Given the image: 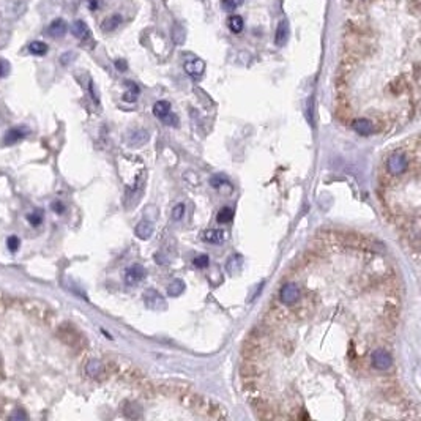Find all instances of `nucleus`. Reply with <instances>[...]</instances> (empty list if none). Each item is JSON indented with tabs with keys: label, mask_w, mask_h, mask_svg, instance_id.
<instances>
[{
	"label": "nucleus",
	"mask_w": 421,
	"mask_h": 421,
	"mask_svg": "<svg viewBox=\"0 0 421 421\" xmlns=\"http://www.w3.org/2000/svg\"><path fill=\"white\" fill-rule=\"evenodd\" d=\"M71 33L77 38V39H88L90 38V28L84 21H74L71 25Z\"/></svg>",
	"instance_id": "obj_11"
},
{
	"label": "nucleus",
	"mask_w": 421,
	"mask_h": 421,
	"mask_svg": "<svg viewBox=\"0 0 421 421\" xmlns=\"http://www.w3.org/2000/svg\"><path fill=\"white\" fill-rule=\"evenodd\" d=\"M8 248H9V251H16V249L19 248V238L17 237H9L8 238Z\"/></svg>",
	"instance_id": "obj_27"
},
{
	"label": "nucleus",
	"mask_w": 421,
	"mask_h": 421,
	"mask_svg": "<svg viewBox=\"0 0 421 421\" xmlns=\"http://www.w3.org/2000/svg\"><path fill=\"white\" fill-rule=\"evenodd\" d=\"M49 51V47L43 41H32L28 44V52L33 55H46Z\"/></svg>",
	"instance_id": "obj_14"
},
{
	"label": "nucleus",
	"mask_w": 421,
	"mask_h": 421,
	"mask_svg": "<svg viewBox=\"0 0 421 421\" xmlns=\"http://www.w3.org/2000/svg\"><path fill=\"white\" fill-rule=\"evenodd\" d=\"M161 120H163V122H164L166 125H170V126H175V125L178 123V118H177V115L170 114V112H169V114H166V115H164V117H163Z\"/></svg>",
	"instance_id": "obj_26"
},
{
	"label": "nucleus",
	"mask_w": 421,
	"mask_h": 421,
	"mask_svg": "<svg viewBox=\"0 0 421 421\" xmlns=\"http://www.w3.org/2000/svg\"><path fill=\"white\" fill-rule=\"evenodd\" d=\"M76 58V54L74 52H66V54H63L62 57H60V62H62V65H68L69 62H71V60H74Z\"/></svg>",
	"instance_id": "obj_28"
},
{
	"label": "nucleus",
	"mask_w": 421,
	"mask_h": 421,
	"mask_svg": "<svg viewBox=\"0 0 421 421\" xmlns=\"http://www.w3.org/2000/svg\"><path fill=\"white\" fill-rule=\"evenodd\" d=\"M185 290V284H183V281L182 279H175L174 283H170L169 287H167V295L170 297H177L180 295Z\"/></svg>",
	"instance_id": "obj_18"
},
{
	"label": "nucleus",
	"mask_w": 421,
	"mask_h": 421,
	"mask_svg": "<svg viewBox=\"0 0 421 421\" xmlns=\"http://www.w3.org/2000/svg\"><path fill=\"white\" fill-rule=\"evenodd\" d=\"M278 297L279 302L284 306H294L300 300V297H302V290H300V287L295 283H286L284 286H281Z\"/></svg>",
	"instance_id": "obj_2"
},
{
	"label": "nucleus",
	"mask_w": 421,
	"mask_h": 421,
	"mask_svg": "<svg viewBox=\"0 0 421 421\" xmlns=\"http://www.w3.org/2000/svg\"><path fill=\"white\" fill-rule=\"evenodd\" d=\"M243 27H245V22H243V17H242V16L234 14V16L229 17V28L232 30L234 33H240V32L243 30Z\"/></svg>",
	"instance_id": "obj_17"
},
{
	"label": "nucleus",
	"mask_w": 421,
	"mask_h": 421,
	"mask_svg": "<svg viewBox=\"0 0 421 421\" xmlns=\"http://www.w3.org/2000/svg\"><path fill=\"white\" fill-rule=\"evenodd\" d=\"M371 365L379 371H388L393 366V357L388 350L379 347V349L374 350L373 354H371Z\"/></svg>",
	"instance_id": "obj_3"
},
{
	"label": "nucleus",
	"mask_w": 421,
	"mask_h": 421,
	"mask_svg": "<svg viewBox=\"0 0 421 421\" xmlns=\"http://www.w3.org/2000/svg\"><path fill=\"white\" fill-rule=\"evenodd\" d=\"M28 221L32 223L33 226H38L39 223H41V213H32V215H28Z\"/></svg>",
	"instance_id": "obj_29"
},
{
	"label": "nucleus",
	"mask_w": 421,
	"mask_h": 421,
	"mask_svg": "<svg viewBox=\"0 0 421 421\" xmlns=\"http://www.w3.org/2000/svg\"><path fill=\"white\" fill-rule=\"evenodd\" d=\"M134 232H136V237L140 238V240H148L150 237H152L153 234V226L150 221H140L136 229H134Z\"/></svg>",
	"instance_id": "obj_12"
},
{
	"label": "nucleus",
	"mask_w": 421,
	"mask_h": 421,
	"mask_svg": "<svg viewBox=\"0 0 421 421\" xmlns=\"http://www.w3.org/2000/svg\"><path fill=\"white\" fill-rule=\"evenodd\" d=\"M172 38H174L175 44H183L185 43V28L182 25L175 24V27L172 30Z\"/></svg>",
	"instance_id": "obj_22"
},
{
	"label": "nucleus",
	"mask_w": 421,
	"mask_h": 421,
	"mask_svg": "<svg viewBox=\"0 0 421 421\" xmlns=\"http://www.w3.org/2000/svg\"><path fill=\"white\" fill-rule=\"evenodd\" d=\"M27 134V129L24 128H11L5 136V142L6 144H14L19 139H22Z\"/></svg>",
	"instance_id": "obj_13"
},
{
	"label": "nucleus",
	"mask_w": 421,
	"mask_h": 421,
	"mask_svg": "<svg viewBox=\"0 0 421 421\" xmlns=\"http://www.w3.org/2000/svg\"><path fill=\"white\" fill-rule=\"evenodd\" d=\"M193 264H194L197 268H207V267H208V264H210V259H208V256H207V254H200V256L194 257Z\"/></svg>",
	"instance_id": "obj_23"
},
{
	"label": "nucleus",
	"mask_w": 421,
	"mask_h": 421,
	"mask_svg": "<svg viewBox=\"0 0 421 421\" xmlns=\"http://www.w3.org/2000/svg\"><path fill=\"white\" fill-rule=\"evenodd\" d=\"M350 126L354 128V131H357L360 136H371L374 133V125L368 118H354L350 122Z\"/></svg>",
	"instance_id": "obj_6"
},
{
	"label": "nucleus",
	"mask_w": 421,
	"mask_h": 421,
	"mask_svg": "<svg viewBox=\"0 0 421 421\" xmlns=\"http://www.w3.org/2000/svg\"><path fill=\"white\" fill-rule=\"evenodd\" d=\"M232 218H234V210L230 208V207L221 208L218 212V215H216L218 223H229V221H232Z\"/></svg>",
	"instance_id": "obj_20"
},
{
	"label": "nucleus",
	"mask_w": 421,
	"mask_h": 421,
	"mask_svg": "<svg viewBox=\"0 0 421 421\" xmlns=\"http://www.w3.org/2000/svg\"><path fill=\"white\" fill-rule=\"evenodd\" d=\"M385 167H387V172L390 175H393V177H399V175H403L407 172V169H409V158L404 152H393L392 155H390L387 158V163H385Z\"/></svg>",
	"instance_id": "obj_1"
},
{
	"label": "nucleus",
	"mask_w": 421,
	"mask_h": 421,
	"mask_svg": "<svg viewBox=\"0 0 421 421\" xmlns=\"http://www.w3.org/2000/svg\"><path fill=\"white\" fill-rule=\"evenodd\" d=\"M242 264H243V259H242V256L240 254H235V256H230V259L227 260V270L230 273L232 272H235V270H240V267H242Z\"/></svg>",
	"instance_id": "obj_21"
},
{
	"label": "nucleus",
	"mask_w": 421,
	"mask_h": 421,
	"mask_svg": "<svg viewBox=\"0 0 421 421\" xmlns=\"http://www.w3.org/2000/svg\"><path fill=\"white\" fill-rule=\"evenodd\" d=\"M170 112V104L167 101H156L153 106V114L159 118H163L166 114Z\"/></svg>",
	"instance_id": "obj_19"
},
{
	"label": "nucleus",
	"mask_w": 421,
	"mask_h": 421,
	"mask_svg": "<svg viewBox=\"0 0 421 421\" xmlns=\"http://www.w3.org/2000/svg\"><path fill=\"white\" fill-rule=\"evenodd\" d=\"M147 276V272H145V268L142 265H131V267H128L126 268V272H125V281H126V284H137L140 283L144 278Z\"/></svg>",
	"instance_id": "obj_5"
},
{
	"label": "nucleus",
	"mask_w": 421,
	"mask_h": 421,
	"mask_svg": "<svg viewBox=\"0 0 421 421\" xmlns=\"http://www.w3.org/2000/svg\"><path fill=\"white\" fill-rule=\"evenodd\" d=\"M9 73V63L8 60L5 58H0V77H5Z\"/></svg>",
	"instance_id": "obj_25"
},
{
	"label": "nucleus",
	"mask_w": 421,
	"mask_h": 421,
	"mask_svg": "<svg viewBox=\"0 0 421 421\" xmlns=\"http://www.w3.org/2000/svg\"><path fill=\"white\" fill-rule=\"evenodd\" d=\"M210 183H212V186H221V185H224V183H226V180H224L223 177L215 175L212 180H210Z\"/></svg>",
	"instance_id": "obj_31"
},
{
	"label": "nucleus",
	"mask_w": 421,
	"mask_h": 421,
	"mask_svg": "<svg viewBox=\"0 0 421 421\" xmlns=\"http://www.w3.org/2000/svg\"><path fill=\"white\" fill-rule=\"evenodd\" d=\"M90 8H92V9L96 8V0H90Z\"/></svg>",
	"instance_id": "obj_34"
},
{
	"label": "nucleus",
	"mask_w": 421,
	"mask_h": 421,
	"mask_svg": "<svg viewBox=\"0 0 421 421\" xmlns=\"http://www.w3.org/2000/svg\"><path fill=\"white\" fill-rule=\"evenodd\" d=\"M120 22H122V17H120L118 14L109 16L103 21V30L104 32H112V30H115L120 25Z\"/></svg>",
	"instance_id": "obj_15"
},
{
	"label": "nucleus",
	"mask_w": 421,
	"mask_h": 421,
	"mask_svg": "<svg viewBox=\"0 0 421 421\" xmlns=\"http://www.w3.org/2000/svg\"><path fill=\"white\" fill-rule=\"evenodd\" d=\"M185 71H186L189 76H193V77L202 76L204 71H205V63H204V60H200V58L188 60V62L185 63Z\"/></svg>",
	"instance_id": "obj_7"
},
{
	"label": "nucleus",
	"mask_w": 421,
	"mask_h": 421,
	"mask_svg": "<svg viewBox=\"0 0 421 421\" xmlns=\"http://www.w3.org/2000/svg\"><path fill=\"white\" fill-rule=\"evenodd\" d=\"M234 2H235V5H237V6H240V5L243 3V0H234Z\"/></svg>",
	"instance_id": "obj_35"
},
{
	"label": "nucleus",
	"mask_w": 421,
	"mask_h": 421,
	"mask_svg": "<svg viewBox=\"0 0 421 421\" xmlns=\"http://www.w3.org/2000/svg\"><path fill=\"white\" fill-rule=\"evenodd\" d=\"M223 6L227 9V11H230V13H232L234 9H237V5H235L234 0H223Z\"/></svg>",
	"instance_id": "obj_30"
},
{
	"label": "nucleus",
	"mask_w": 421,
	"mask_h": 421,
	"mask_svg": "<svg viewBox=\"0 0 421 421\" xmlns=\"http://www.w3.org/2000/svg\"><path fill=\"white\" fill-rule=\"evenodd\" d=\"M202 240L208 243H223L226 240V234L221 229H208L202 232Z\"/></svg>",
	"instance_id": "obj_9"
},
{
	"label": "nucleus",
	"mask_w": 421,
	"mask_h": 421,
	"mask_svg": "<svg viewBox=\"0 0 421 421\" xmlns=\"http://www.w3.org/2000/svg\"><path fill=\"white\" fill-rule=\"evenodd\" d=\"M52 210H54V212H57V213H62L63 210H65V207L60 204V202H54V204H52Z\"/></svg>",
	"instance_id": "obj_33"
},
{
	"label": "nucleus",
	"mask_w": 421,
	"mask_h": 421,
	"mask_svg": "<svg viewBox=\"0 0 421 421\" xmlns=\"http://www.w3.org/2000/svg\"><path fill=\"white\" fill-rule=\"evenodd\" d=\"M144 302L150 309H163L166 308V300L161 297V294L156 292L155 289H148L144 294Z\"/></svg>",
	"instance_id": "obj_4"
},
{
	"label": "nucleus",
	"mask_w": 421,
	"mask_h": 421,
	"mask_svg": "<svg viewBox=\"0 0 421 421\" xmlns=\"http://www.w3.org/2000/svg\"><path fill=\"white\" fill-rule=\"evenodd\" d=\"M289 36H290V28H289L287 21H281L278 24V28H276V36H275L276 44L278 46H284L287 43Z\"/></svg>",
	"instance_id": "obj_10"
},
{
	"label": "nucleus",
	"mask_w": 421,
	"mask_h": 421,
	"mask_svg": "<svg viewBox=\"0 0 421 421\" xmlns=\"http://www.w3.org/2000/svg\"><path fill=\"white\" fill-rule=\"evenodd\" d=\"M115 66L120 69V71H125V69L128 68V65H126L125 60H117V62H115Z\"/></svg>",
	"instance_id": "obj_32"
},
{
	"label": "nucleus",
	"mask_w": 421,
	"mask_h": 421,
	"mask_svg": "<svg viewBox=\"0 0 421 421\" xmlns=\"http://www.w3.org/2000/svg\"><path fill=\"white\" fill-rule=\"evenodd\" d=\"M185 215V205L183 204H177L172 210V218L175 219V221H178V219H182Z\"/></svg>",
	"instance_id": "obj_24"
},
{
	"label": "nucleus",
	"mask_w": 421,
	"mask_h": 421,
	"mask_svg": "<svg viewBox=\"0 0 421 421\" xmlns=\"http://www.w3.org/2000/svg\"><path fill=\"white\" fill-rule=\"evenodd\" d=\"M66 30H68V25L66 22L63 21V19H54V21L49 24L47 27V33L51 35L52 38H62L65 33H66Z\"/></svg>",
	"instance_id": "obj_8"
},
{
	"label": "nucleus",
	"mask_w": 421,
	"mask_h": 421,
	"mask_svg": "<svg viewBox=\"0 0 421 421\" xmlns=\"http://www.w3.org/2000/svg\"><path fill=\"white\" fill-rule=\"evenodd\" d=\"M103 363L101 362H98V360H92V362H88V365H87V368H85V371H87V374L90 376V377H96V376H99L103 373Z\"/></svg>",
	"instance_id": "obj_16"
}]
</instances>
